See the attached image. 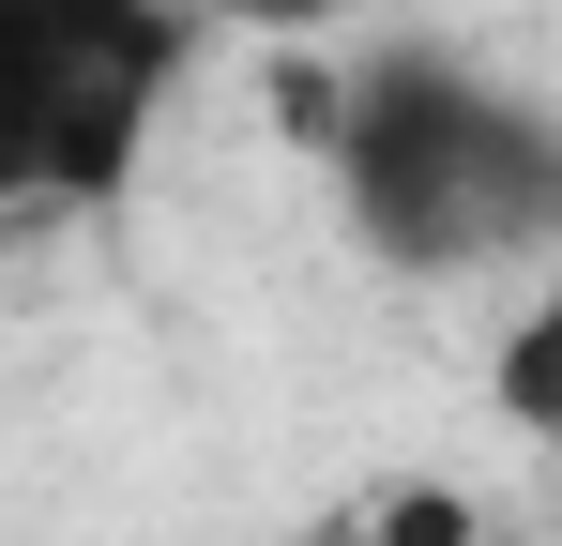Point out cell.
Returning <instances> with one entry per match:
<instances>
[{
    "label": "cell",
    "instance_id": "6da1fadb",
    "mask_svg": "<svg viewBox=\"0 0 562 546\" xmlns=\"http://www.w3.org/2000/svg\"><path fill=\"white\" fill-rule=\"evenodd\" d=\"M319 182L380 273H517L562 243V122L502 91L471 46H366L335 77H289Z\"/></svg>",
    "mask_w": 562,
    "mask_h": 546
},
{
    "label": "cell",
    "instance_id": "7a4b0ae2",
    "mask_svg": "<svg viewBox=\"0 0 562 546\" xmlns=\"http://www.w3.org/2000/svg\"><path fill=\"white\" fill-rule=\"evenodd\" d=\"M198 61V0H0V152L31 213H122Z\"/></svg>",
    "mask_w": 562,
    "mask_h": 546
},
{
    "label": "cell",
    "instance_id": "3957f363",
    "mask_svg": "<svg viewBox=\"0 0 562 546\" xmlns=\"http://www.w3.org/2000/svg\"><path fill=\"white\" fill-rule=\"evenodd\" d=\"M350 532H366V546H471V501H457V486H380Z\"/></svg>",
    "mask_w": 562,
    "mask_h": 546
},
{
    "label": "cell",
    "instance_id": "277c9868",
    "mask_svg": "<svg viewBox=\"0 0 562 546\" xmlns=\"http://www.w3.org/2000/svg\"><path fill=\"white\" fill-rule=\"evenodd\" d=\"M198 15H228V31H274V46H304V31H350L366 0H198Z\"/></svg>",
    "mask_w": 562,
    "mask_h": 546
},
{
    "label": "cell",
    "instance_id": "5b68a950",
    "mask_svg": "<svg viewBox=\"0 0 562 546\" xmlns=\"http://www.w3.org/2000/svg\"><path fill=\"white\" fill-rule=\"evenodd\" d=\"M0 213H31V182H15V152H0Z\"/></svg>",
    "mask_w": 562,
    "mask_h": 546
},
{
    "label": "cell",
    "instance_id": "8992f818",
    "mask_svg": "<svg viewBox=\"0 0 562 546\" xmlns=\"http://www.w3.org/2000/svg\"><path fill=\"white\" fill-rule=\"evenodd\" d=\"M319 546H366V532H319Z\"/></svg>",
    "mask_w": 562,
    "mask_h": 546
}]
</instances>
